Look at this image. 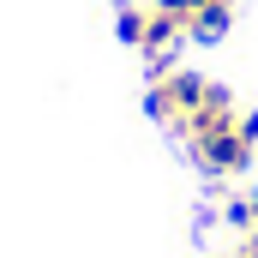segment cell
Returning a JSON list of instances; mask_svg holds the SVG:
<instances>
[{
  "instance_id": "obj_1",
  "label": "cell",
  "mask_w": 258,
  "mask_h": 258,
  "mask_svg": "<svg viewBox=\"0 0 258 258\" xmlns=\"http://www.w3.org/2000/svg\"><path fill=\"white\" fill-rule=\"evenodd\" d=\"M210 102V78H198L186 66H168V72H156L150 78V90H144V108H150V120H162V126L186 132L198 108Z\"/></svg>"
},
{
  "instance_id": "obj_2",
  "label": "cell",
  "mask_w": 258,
  "mask_h": 258,
  "mask_svg": "<svg viewBox=\"0 0 258 258\" xmlns=\"http://www.w3.org/2000/svg\"><path fill=\"white\" fill-rule=\"evenodd\" d=\"M228 24H234V0H192V12H186V36L192 42H222Z\"/></svg>"
},
{
  "instance_id": "obj_3",
  "label": "cell",
  "mask_w": 258,
  "mask_h": 258,
  "mask_svg": "<svg viewBox=\"0 0 258 258\" xmlns=\"http://www.w3.org/2000/svg\"><path fill=\"white\" fill-rule=\"evenodd\" d=\"M222 258H258V234H246V240H240L234 252H222Z\"/></svg>"
},
{
  "instance_id": "obj_4",
  "label": "cell",
  "mask_w": 258,
  "mask_h": 258,
  "mask_svg": "<svg viewBox=\"0 0 258 258\" xmlns=\"http://www.w3.org/2000/svg\"><path fill=\"white\" fill-rule=\"evenodd\" d=\"M240 126H246V138L258 144V108H252V114H240Z\"/></svg>"
},
{
  "instance_id": "obj_5",
  "label": "cell",
  "mask_w": 258,
  "mask_h": 258,
  "mask_svg": "<svg viewBox=\"0 0 258 258\" xmlns=\"http://www.w3.org/2000/svg\"><path fill=\"white\" fill-rule=\"evenodd\" d=\"M252 234H258V198H252Z\"/></svg>"
}]
</instances>
